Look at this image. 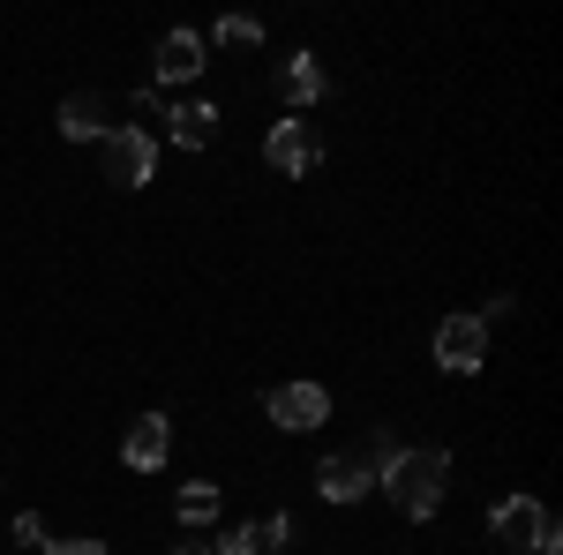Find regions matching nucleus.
<instances>
[{
    "label": "nucleus",
    "instance_id": "nucleus-1",
    "mask_svg": "<svg viewBox=\"0 0 563 555\" xmlns=\"http://www.w3.org/2000/svg\"><path fill=\"white\" fill-rule=\"evenodd\" d=\"M443 480H451V451L421 443V451H398V466H390L376 488L398 503V518H435V503H443Z\"/></svg>",
    "mask_w": 563,
    "mask_h": 555
},
{
    "label": "nucleus",
    "instance_id": "nucleus-2",
    "mask_svg": "<svg viewBox=\"0 0 563 555\" xmlns=\"http://www.w3.org/2000/svg\"><path fill=\"white\" fill-rule=\"evenodd\" d=\"M488 533H496V541H504L511 555L556 548V518H549V503H533V496H511V503H496V511H488Z\"/></svg>",
    "mask_w": 563,
    "mask_h": 555
},
{
    "label": "nucleus",
    "instance_id": "nucleus-3",
    "mask_svg": "<svg viewBox=\"0 0 563 555\" xmlns=\"http://www.w3.org/2000/svg\"><path fill=\"white\" fill-rule=\"evenodd\" d=\"M98 158H106V180L113 188H151L158 180V143L143 129H106L98 135Z\"/></svg>",
    "mask_w": 563,
    "mask_h": 555
},
{
    "label": "nucleus",
    "instance_id": "nucleus-4",
    "mask_svg": "<svg viewBox=\"0 0 563 555\" xmlns=\"http://www.w3.org/2000/svg\"><path fill=\"white\" fill-rule=\"evenodd\" d=\"M435 368L481 376V368H488V323H481V315H443V323H435Z\"/></svg>",
    "mask_w": 563,
    "mask_h": 555
},
{
    "label": "nucleus",
    "instance_id": "nucleus-5",
    "mask_svg": "<svg viewBox=\"0 0 563 555\" xmlns=\"http://www.w3.org/2000/svg\"><path fill=\"white\" fill-rule=\"evenodd\" d=\"M263 413H271L278 428H294V435H308V428L331 421V390L323 384H278L271 398H263Z\"/></svg>",
    "mask_w": 563,
    "mask_h": 555
},
{
    "label": "nucleus",
    "instance_id": "nucleus-6",
    "mask_svg": "<svg viewBox=\"0 0 563 555\" xmlns=\"http://www.w3.org/2000/svg\"><path fill=\"white\" fill-rule=\"evenodd\" d=\"M376 488V473L361 466V451H331V458H316V496L323 503H361Z\"/></svg>",
    "mask_w": 563,
    "mask_h": 555
},
{
    "label": "nucleus",
    "instance_id": "nucleus-7",
    "mask_svg": "<svg viewBox=\"0 0 563 555\" xmlns=\"http://www.w3.org/2000/svg\"><path fill=\"white\" fill-rule=\"evenodd\" d=\"M263 158L286 173V180H301V173L316 166L323 151H316V129H308V121H278V129L263 135Z\"/></svg>",
    "mask_w": 563,
    "mask_h": 555
},
{
    "label": "nucleus",
    "instance_id": "nucleus-8",
    "mask_svg": "<svg viewBox=\"0 0 563 555\" xmlns=\"http://www.w3.org/2000/svg\"><path fill=\"white\" fill-rule=\"evenodd\" d=\"M121 458H129L135 473H158L174 458V421H166V413H143V421L121 435Z\"/></svg>",
    "mask_w": 563,
    "mask_h": 555
},
{
    "label": "nucleus",
    "instance_id": "nucleus-9",
    "mask_svg": "<svg viewBox=\"0 0 563 555\" xmlns=\"http://www.w3.org/2000/svg\"><path fill=\"white\" fill-rule=\"evenodd\" d=\"M203 53H211L203 31H166V38H158V84H188V76H203ZM158 84H151V90H158Z\"/></svg>",
    "mask_w": 563,
    "mask_h": 555
},
{
    "label": "nucleus",
    "instance_id": "nucleus-10",
    "mask_svg": "<svg viewBox=\"0 0 563 555\" xmlns=\"http://www.w3.org/2000/svg\"><path fill=\"white\" fill-rule=\"evenodd\" d=\"M278 98H286L294 113H308V106L323 98V60H316V53H286V68H278Z\"/></svg>",
    "mask_w": 563,
    "mask_h": 555
},
{
    "label": "nucleus",
    "instance_id": "nucleus-11",
    "mask_svg": "<svg viewBox=\"0 0 563 555\" xmlns=\"http://www.w3.org/2000/svg\"><path fill=\"white\" fill-rule=\"evenodd\" d=\"M60 135H68V143H90V135H106V98H98V90H76V98H60Z\"/></svg>",
    "mask_w": 563,
    "mask_h": 555
},
{
    "label": "nucleus",
    "instance_id": "nucleus-12",
    "mask_svg": "<svg viewBox=\"0 0 563 555\" xmlns=\"http://www.w3.org/2000/svg\"><path fill=\"white\" fill-rule=\"evenodd\" d=\"M166 121H174L180 151H211L218 143V106H180V113H166Z\"/></svg>",
    "mask_w": 563,
    "mask_h": 555
},
{
    "label": "nucleus",
    "instance_id": "nucleus-13",
    "mask_svg": "<svg viewBox=\"0 0 563 555\" xmlns=\"http://www.w3.org/2000/svg\"><path fill=\"white\" fill-rule=\"evenodd\" d=\"M174 511H180V525H211V518H218V488H211V480L180 488V503H174Z\"/></svg>",
    "mask_w": 563,
    "mask_h": 555
},
{
    "label": "nucleus",
    "instance_id": "nucleus-14",
    "mask_svg": "<svg viewBox=\"0 0 563 555\" xmlns=\"http://www.w3.org/2000/svg\"><path fill=\"white\" fill-rule=\"evenodd\" d=\"M398 451H406V443H398V435H384V428H376V435H368V443H361V466L376 473V480H384L390 466H398Z\"/></svg>",
    "mask_w": 563,
    "mask_h": 555
},
{
    "label": "nucleus",
    "instance_id": "nucleus-15",
    "mask_svg": "<svg viewBox=\"0 0 563 555\" xmlns=\"http://www.w3.org/2000/svg\"><path fill=\"white\" fill-rule=\"evenodd\" d=\"M249 541H256V555H263V548L278 555V548H286V541H294V518H286V511H271V518H256V525H249Z\"/></svg>",
    "mask_w": 563,
    "mask_h": 555
},
{
    "label": "nucleus",
    "instance_id": "nucleus-16",
    "mask_svg": "<svg viewBox=\"0 0 563 555\" xmlns=\"http://www.w3.org/2000/svg\"><path fill=\"white\" fill-rule=\"evenodd\" d=\"M211 38L218 45H263V23H256V15H218ZM211 38H203V45H211Z\"/></svg>",
    "mask_w": 563,
    "mask_h": 555
},
{
    "label": "nucleus",
    "instance_id": "nucleus-17",
    "mask_svg": "<svg viewBox=\"0 0 563 555\" xmlns=\"http://www.w3.org/2000/svg\"><path fill=\"white\" fill-rule=\"evenodd\" d=\"M15 541H23V555H45V525H38V511L15 518Z\"/></svg>",
    "mask_w": 563,
    "mask_h": 555
},
{
    "label": "nucleus",
    "instance_id": "nucleus-18",
    "mask_svg": "<svg viewBox=\"0 0 563 555\" xmlns=\"http://www.w3.org/2000/svg\"><path fill=\"white\" fill-rule=\"evenodd\" d=\"M211 555H256V541H249V525H233V533H218Z\"/></svg>",
    "mask_w": 563,
    "mask_h": 555
},
{
    "label": "nucleus",
    "instance_id": "nucleus-19",
    "mask_svg": "<svg viewBox=\"0 0 563 555\" xmlns=\"http://www.w3.org/2000/svg\"><path fill=\"white\" fill-rule=\"evenodd\" d=\"M45 555H113L106 541H45Z\"/></svg>",
    "mask_w": 563,
    "mask_h": 555
},
{
    "label": "nucleus",
    "instance_id": "nucleus-20",
    "mask_svg": "<svg viewBox=\"0 0 563 555\" xmlns=\"http://www.w3.org/2000/svg\"><path fill=\"white\" fill-rule=\"evenodd\" d=\"M166 555H211V541H174Z\"/></svg>",
    "mask_w": 563,
    "mask_h": 555
}]
</instances>
